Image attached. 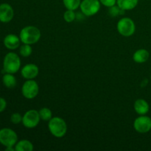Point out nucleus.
<instances>
[{"instance_id":"nucleus-1","label":"nucleus","mask_w":151,"mask_h":151,"mask_svg":"<svg viewBox=\"0 0 151 151\" xmlns=\"http://www.w3.org/2000/svg\"><path fill=\"white\" fill-rule=\"evenodd\" d=\"M41 31L35 26H27L21 30L19 38L23 44H33L41 38Z\"/></svg>"},{"instance_id":"nucleus-2","label":"nucleus","mask_w":151,"mask_h":151,"mask_svg":"<svg viewBox=\"0 0 151 151\" xmlns=\"http://www.w3.org/2000/svg\"><path fill=\"white\" fill-rule=\"evenodd\" d=\"M48 128L52 136L57 138L64 137L67 131V125L64 119L60 117H52L48 123Z\"/></svg>"},{"instance_id":"nucleus-3","label":"nucleus","mask_w":151,"mask_h":151,"mask_svg":"<svg viewBox=\"0 0 151 151\" xmlns=\"http://www.w3.org/2000/svg\"><path fill=\"white\" fill-rule=\"evenodd\" d=\"M21 67L20 58L14 52H9L5 55L3 61V69L6 73L15 74Z\"/></svg>"},{"instance_id":"nucleus-4","label":"nucleus","mask_w":151,"mask_h":151,"mask_svg":"<svg viewBox=\"0 0 151 151\" xmlns=\"http://www.w3.org/2000/svg\"><path fill=\"white\" fill-rule=\"evenodd\" d=\"M117 30L120 35L125 37L131 36L136 31V25L134 21L130 18H122L118 22Z\"/></svg>"},{"instance_id":"nucleus-5","label":"nucleus","mask_w":151,"mask_h":151,"mask_svg":"<svg viewBox=\"0 0 151 151\" xmlns=\"http://www.w3.org/2000/svg\"><path fill=\"white\" fill-rule=\"evenodd\" d=\"M18 136L14 131L10 128L0 130V143L7 147H13L17 143Z\"/></svg>"},{"instance_id":"nucleus-6","label":"nucleus","mask_w":151,"mask_h":151,"mask_svg":"<svg viewBox=\"0 0 151 151\" xmlns=\"http://www.w3.org/2000/svg\"><path fill=\"white\" fill-rule=\"evenodd\" d=\"M100 4V0H83L80 7L85 16H92L99 12Z\"/></svg>"},{"instance_id":"nucleus-7","label":"nucleus","mask_w":151,"mask_h":151,"mask_svg":"<svg viewBox=\"0 0 151 151\" xmlns=\"http://www.w3.org/2000/svg\"><path fill=\"white\" fill-rule=\"evenodd\" d=\"M39 87L38 83L32 79L28 80L23 84L22 92L24 97L29 100L34 99L38 94Z\"/></svg>"},{"instance_id":"nucleus-8","label":"nucleus","mask_w":151,"mask_h":151,"mask_svg":"<svg viewBox=\"0 0 151 151\" xmlns=\"http://www.w3.org/2000/svg\"><path fill=\"white\" fill-rule=\"evenodd\" d=\"M40 119L38 111L32 109L24 114L22 118V124L27 128H34L39 124Z\"/></svg>"},{"instance_id":"nucleus-9","label":"nucleus","mask_w":151,"mask_h":151,"mask_svg":"<svg viewBox=\"0 0 151 151\" xmlns=\"http://www.w3.org/2000/svg\"><path fill=\"white\" fill-rule=\"evenodd\" d=\"M134 128L140 134H146L151 130V119L149 116L141 115L134 120Z\"/></svg>"},{"instance_id":"nucleus-10","label":"nucleus","mask_w":151,"mask_h":151,"mask_svg":"<svg viewBox=\"0 0 151 151\" xmlns=\"http://www.w3.org/2000/svg\"><path fill=\"white\" fill-rule=\"evenodd\" d=\"M14 11L11 6L7 3L0 4V22L8 23L13 19Z\"/></svg>"},{"instance_id":"nucleus-11","label":"nucleus","mask_w":151,"mask_h":151,"mask_svg":"<svg viewBox=\"0 0 151 151\" xmlns=\"http://www.w3.org/2000/svg\"><path fill=\"white\" fill-rule=\"evenodd\" d=\"M38 72H39L38 67L33 63H29V64L25 65L21 71L22 76L27 80L34 79L35 78H36L38 75Z\"/></svg>"},{"instance_id":"nucleus-12","label":"nucleus","mask_w":151,"mask_h":151,"mask_svg":"<svg viewBox=\"0 0 151 151\" xmlns=\"http://www.w3.org/2000/svg\"><path fill=\"white\" fill-rule=\"evenodd\" d=\"M20 38L14 34H9L4 38V45L9 50H16L20 45Z\"/></svg>"},{"instance_id":"nucleus-13","label":"nucleus","mask_w":151,"mask_h":151,"mask_svg":"<svg viewBox=\"0 0 151 151\" xmlns=\"http://www.w3.org/2000/svg\"><path fill=\"white\" fill-rule=\"evenodd\" d=\"M149 109L148 103L143 99H138L134 103V110L138 114L145 115L149 111Z\"/></svg>"},{"instance_id":"nucleus-14","label":"nucleus","mask_w":151,"mask_h":151,"mask_svg":"<svg viewBox=\"0 0 151 151\" xmlns=\"http://www.w3.org/2000/svg\"><path fill=\"white\" fill-rule=\"evenodd\" d=\"M150 57L148 51L145 49H139L134 52L133 59L136 63H142L147 61Z\"/></svg>"},{"instance_id":"nucleus-15","label":"nucleus","mask_w":151,"mask_h":151,"mask_svg":"<svg viewBox=\"0 0 151 151\" xmlns=\"http://www.w3.org/2000/svg\"><path fill=\"white\" fill-rule=\"evenodd\" d=\"M139 0H116L117 6L122 10H131L137 7Z\"/></svg>"},{"instance_id":"nucleus-16","label":"nucleus","mask_w":151,"mask_h":151,"mask_svg":"<svg viewBox=\"0 0 151 151\" xmlns=\"http://www.w3.org/2000/svg\"><path fill=\"white\" fill-rule=\"evenodd\" d=\"M32 150L33 145L28 140H21L15 145V150L16 151H32Z\"/></svg>"},{"instance_id":"nucleus-17","label":"nucleus","mask_w":151,"mask_h":151,"mask_svg":"<svg viewBox=\"0 0 151 151\" xmlns=\"http://www.w3.org/2000/svg\"><path fill=\"white\" fill-rule=\"evenodd\" d=\"M3 84L8 88H13L16 86V79L13 74L5 73L2 77Z\"/></svg>"},{"instance_id":"nucleus-18","label":"nucleus","mask_w":151,"mask_h":151,"mask_svg":"<svg viewBox=\"0 0 151 151\" xmlns=\"http://www.w3.org/2000/svg\"><path fill=\"white\" fill-rule=\"evenodd\" d=\"M64 6L67 10H77L81 6V0H63Z\"/></svg>"},{"instance_id":"nucleus-19","label":"nucleus","mask_w":151,"mask_h":151,"mask_svg":"<svg viewBox=\"0 0 151 151\" xmlns=\"http://www.w3.org/2000/svg\"><path fill=\"white\" fill-rule=\"evenodd\" d=\"M41 119L44 121H50L52 118V113L48 108H42L38 111Z\"/></svg>"},{"instance_id":"nucleus-20","label":"nucleus","mask_w":151,"mask_h":151,"mask_svg":"<svg viewBox=\"0 0 151 151\" xmlns=\"http://www.w3.org/2000/svg\"><path fill=\"white\" fill-rule=\"evenodd\" d=\"M32 49L30 47V45L26 44H24V45L21 46L20 50H19V52H20L21 55L24 58L29 57L32 54Z\"/></svg>"},{"instance_id":"nucleus-21","label":"nucleus","mask_w":151,"mask_h":151,"mask_svg":"<svg viewBox=\"0 0 151 151\" xmlns=\"http://www.w3.org/2000/svg\"><path fill=\"white\" fill-rule=\"evenodd\" d=\"M75 17H76V15H75L74 10H67L63 14V19L68 23L73 22L75 19Z\"/></svg>"},{"instance_id":"nucleus-22","label":"nucleus","mask_w":151,"mask_h":151,"mask_svg":"<svg viewBox=\"0 0 151 151\" xmlns=\"http://www.w3.org/2000/svg\"><path fill=\"white\" fill-rule=\"evenodd\" d=\"M22 118H23V116L19 113H14L11 115L10 120H11L12 123L19 124L20 122H22Z\"/></svg>"},{"instance_id":"nucleus-23","label":"nucleus","mask_w":151,"mask_h":151,"mask_svg":"<svg viewBox=\"0 0 151 151\" xmlns=\"http://www.w3.org/2000/svg\"><path fill=\"white\" fill-rule=\"evenodd\" d=\"M100 1L102 4L108 7H113L116 4V0H100Z\"/></svg>"},{"instance_id":"nucleus-24","label":"nucleus","mask_w":151,"mask_h":151,"mask_svg":"<svg viewBox=\"0 0 151 151\" xmlns=\"http://www.w3.org/2000/svg\"><path fill=\"white\" fill-rule=\"evenodd\" d=\"M120 8H119V7H116V6H113V7H110V10H109V13H111V15H112L113 16H116V15L118 14V13H119V12L121 11Z\"/></svg>"},{"instance_id":"nucleus-25","label":"nucleus","mask_w":151,"mask_h":151,"mask_svg":"<svg viewBox=\"0 0 151 151\" xmlns=\"http://www.w3.org/2000/svg\"><path fill=\"white\" fill-rule=\"evenodd\" d=\"M7 106V102L2 97H0V113L4 111Z\"/></svg>"},{"instance_id":"nucleus-26","label":"nucleus","mask_w":151,"mask_h":151,"mask_svg":"<svg viewBox=\"0 0 151 151\" xmlns=\"http://www.w3.org/2000/svg\"><path fill=\"white\" fill-rule=\"evenodd\" d=\"M15 148L13 147H6V151H14Z\"/></svg>"}]
</instances>
